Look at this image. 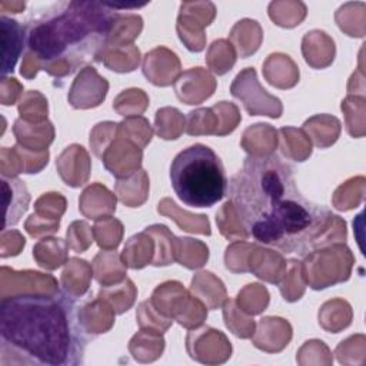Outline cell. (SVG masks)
<instances>
[{"instance_id": "8992f818", "label": "cell", "mask_w": 366, "mask_h": 366, "mask_svg": "<svg viewBox=\"0 0 366 366\" xmlns=\"http://www.w3.org/2000/svg\"><path fill=\"white\" fill-rule=\"evenodd\" d=\"M3 194H4V206H6V216L3 222V229H6L9 224H16L21 214L27 210L30 194L19 179L6 180L3 177Z\"/></svg>"}, {"instance_id": "6da1fadb", "label": "cell", "mask_w": 366, "mask_h": 366, "mask_svg": "<svg viewBox=\"0 0 366 366\" xmlns=\"http://www.w3.org/2000/svg\"><path fill=\"white\" fill-rule=\"evenodd\" d=\"M229 193L247 233L283 253L307 254L332 217L300 193L292 169L276 154L247 157Z\"/></svg>"}, {"instance_id": "3957f363", "label": "cell", "mask_w": 366, "mask_h": 366, "mask_svg": "<svg viewBox=\"0 0 366 366\" xmlns=\"http://www.w3.org/2000/svg\"><path fill=\"white\" fill-rule=\"evenodd\" d=\"M116 10L113 4L96 1L47 7L27 31V47L37 66L50 74L66 76L80 64L99 60L119 19Z\"/></svg>"}, {"instance_id": "277c9868", "label": "cell", "mask_w": 366, "mask_h": 366, "mask_svg": "<svg viewBox=\"0 0 366 366\" xmlns=\"http://www.w3.org/2000/svg\"><path fill=\"white\" fill-rule=\"evenodd\" d=\"M170 182L179 199L192 207H210L227 192V179L220 157L202 143L183 149L173 159Z\"/></svg>"}, {"instance_id": "7a4b0ae2", "label": "cell", "mask_w": 366, "mask_h": 366, "mask_svg": "<svg viewBox=\"0 0 366 366\" xmlns=\"http://www.w3.org/2000/svg\"><path fill=\"white\" fill-rule=\"evenodd\" d=\"M1 355L23 363L76 366L83 363L89 336L74 296L60 290L4 296L0 305Z\"/></svg>"}, {"instance_id": "5b68a950", "label": "cell", "mask_w": 366, "mask_h": 366, "mask_svg": "<svg viewBox=\"0 0 366 366\" xmlns=\"http://www.w3.org/2000/svg\"><path fill=\"white\" fill-rule=\"evenodd\" d=\"M1 26V44H3V61H1V73L6 76L7 73L13 71L17 59L20 56L24 36L21 26L6 16H1L0 19Z\"/></svg>"}]
</instances>
